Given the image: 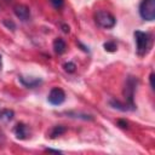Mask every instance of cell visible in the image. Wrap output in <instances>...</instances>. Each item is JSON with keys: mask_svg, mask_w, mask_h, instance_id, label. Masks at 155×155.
Instances as JSON below:
<instances>
[{"mask_svg": "<svg viewBox=\"0 0 155 155\" xmlns=\"http://www.w3.org/2000/svg\"><path fill=\"white\" fill-rule=\"evenodd\" d=\"M138 80L134 76H127L126 82H125V87L122 91V94L125 97V103L132 109H136V104H134V92H136V87H137Z\"/></svg>", "mask_w": 155, "mask_h": 155, "instance_id": "cell-1", "label": "cell"}, {"mask_svg": "<svg viewBox=\"0 0 155 155\" xmlns=\"http://www.w3.org/2000/svg\"><path fill=\"white\" fill-rule=\"evenodd\" d=\"M133 36H134V42H136V51H137V54L138 56H144L149 47H150V42H151V39H150V35L145 31H142V30H136L133 33Z\"/></svg>", "mask_w": 155, "mask_h": 155, "instance_id": "cell-2", "label": "cell"}, {"mask_svg": "<svg viewBox=\"0 0 155 155\" xmlns=\"http://www.w3.org/2000/svg\"><path fill=\"white\" fill-rule=\"evenodd\" d=\"M94 22L98 27H101L103 29H111L116 24V18L109 11L98 10L94 13Z\"/></svg>", "mask_w": 155, "mask_h": 155, "instance_id": "cell-3", "label": "cell"}, {"mask_svg": "<svg viewBox=\"0 0 155 155\" xmlns=\"http://www.w3.org/2000/svg\"><path fill=\"white\" fill-rule=\"evenodd\" d=\"M139 16L142 19L151 22L155 19V0H142L139 4Z\"/></svg>", "mask_w": 155, "mask_h": 155, "instance_id": "cell-4", "label": "cell"}, {"mask_svg": "<svg viewBox=\"0 0 155 155\" xmlns=\"http://www.w3.org/2000/svg\"><path fill=\"white\" fill-rule=\"evenodd\" d=\"M47 101L52 105H61L65 101V92L59 87H53L47 96Z\"/></svg>", "mask_w": 155, "mask_h": 155, "instance_id": "cell-5", "label": "cell"}, {"mask_svg": "<svg viewBox=\"0 0 155 155\" xmlns=\"http://www.w3.org/2000/svg\"><path fill=\"white\" fill-rule=\"evenodd\" d=\"M13 12L16 15L17 18H19L21 21L25 22L30 18V10L27 5H23V4H17L13 6Z\"/></svg>", "mask_w": 155, "mask_h": 155, "instance_id": "cell-6", "label": "cell"}, {"mask_svg": "<svg viewBox=\"0 0 155 155\" xmlns=\"http://www.w3.org/2000/svg\"><path fill=\"white\" fill-rule=\"evenodd\" d=\"M13 133L16 136L17 139H27L28 136H29V131H28V126L23 122H18L15 127H13Z\"/></svg>", "mask_w": 155, "mask_h": 155, "instance_id": "cell-7", "label": "cell"}, {"mask_svg": "<svg viewBox=\"0 0 155 155\" xmlns=\"http://www.w3.org/2000/svg\"><path fill=\"white\" fill-rule=\"evenodd\" d=\"M18 80L19 82L27 87V88H34L36 87L38 85H40L42 82L41 79H38V78H25V76H18Z\"/></svg>", "mask_w": 155, "mask_h": 155, "instance_id": "cell-8", "label": "cell"}, {"mask_svg": "<svg viewBox=\"0 0 155 155\" xmlns=\"http://www.w3.org/2000/svg\"><path fill=\"white\" fill-rule=\"evenodd\" d=\"M52 46H53V51L57 54H63L65 52V50H67V44L62 38H56L53 40Z\"/></svg>", "mask_w": 155, "mask_h": 155, "instance_id": "cell-9", "label": "cell"}, {"mask_svg": "<svg viewBox=\"0 0 155 155\" xmlns=\"http://www.w3.org/2000/svg\"><path fill=\"white\" fill-rule=\"evenodd\" d=\"M65 132H67V127H65V126H63V125H56V126H53V127L51 128V131H50V133H48V137H50L51 139H54V138H57V137L64 134Z\"/></svg>", "mask_w": 155, "mask_h": 155, "instance_id": "cell-10", "label": "cell"}, {"mask_svg": "<svg viewBox=\"0 0 155 155\" xmlns=\"http://www.w3.org/2000/svg\"><path fill=\"white\" fill-rule=\"evenodd\" d=\"M69 117H75V119H82V120H93L94 117L90 114H85V113H76V111H67L65 113Z\"/></svg>", "mask_w": 155, "mask_h": 155, "instance_id": "cell-11", "label": "cell"}, {"mask_svg": "<svg viewBox=\"0 0 155 155\" xmlns=\"http://www.w3.org/2000/svg\"><path fill=\"white\" fill-rule=\"evenodd\" d=\"M15 116V113L10 109H2L0 111V120H5V121H11Z\"/></svg>", "mask_w": 155, "mask_h": 155, "instance_id": "cell-12", "label": "cell"}, {"mask_svg": "<svg viewBox=\"0 0 155 155\" xmlns=\"http://www.w3.org/2000/svg\"><path fill=\"white\" fill-rule=\"evenodd\" d=\"M103 47H104V50H105V51H108V52H114V51H116V48H117V46H116V44H115L114 41L104 42Z\"/></svg>", "mask_w": 155, "mask_h": 155, "instance_id": "cell-13", "label": "cell"}, {"mask_svg": "<svg viewBox=\"0 0 155 155\" xmlns=\"http://www.w3.org/2000/svg\"><path fill=\"white\" fill-rule=\"evenodd\" d=\"M63 68H64V70H65L67 73H74L75 69H76V65H75V63H73V62H67V63L63 64Z\"/></svg>", "mask_w": 155, "mask_h": 155, "instance_id": "cell-14", "label": "cell"}, {"mask_svg": "<svg viewBox=\"0 0 155 155\" xmlns=\"http://www.w3.org/2000/svg\"><path fill=\"white\" fill-rule=\"evenodd\" d=\"M50 2L54 8H61L64 5V0H50Z\"/></svg>", "mask_w": 155, "mask_h": 155, "instance_id": "cell-15", "label": "cell"}, {"mask_svg": "<svg viewBox=\"0 0 155 155\" xmlns=\"http://www.w3.org/2000/svg\"><path fill=\"white\" fill-rule=\"evenodd\" d=\"M4 25H5L6 28L11 29V30H15V29H16L15 22H12V21H10V19H4Z\"/></svg>", "mask_w": 155, "mask_h": 155, "instance_id": "cell-16", "label": "cell"}, {"mask_svg": "<svg viewBox=\"0 0 155 155\" xmlns=\"http://www.w3.org/2000/svg\"><path fill=\"white\" fill-rule=\"evenodd\" d=\"M117 125H119L120 127H122V128H127V125H128V124H127L126 120H121V119H120V120H117Z\"/></svg>", "mask_w": 155, "mask_h": 155, "instance_id": "cell-17", "label": "cell"}, {"mask_svg": "<svg viewBox=\"0 0 155 155\" xmlns=\"http://www.w3.org/2000/svg\"><path fill=\"white\" fill-rule=\"evenodd\" d=\"M149 81H150V86H151V88L154 90V73L150 74V76H149Z\"/></svg>", "mask_w": 155, "mask_h": 155, "instance_id": "cell-18", "label": "cell"}, {"mask_svg": "<svg viewBox=\"0 0 155 155\" xmlns=\"http://www.w3.org/2000/svg\"><path fill=\"white\" fill-rule=\"evenodd\" d=\"M62 30L64 31V33H69V25H67V24H62Z\"/></svg>", "mask_w": 155, "mask_h": 155, "instance_id": "cell-19", "label": "cell"}, {"mask_svg": "<svg viewBox=\"0 0 155 155\" xmlns=\"http://www.w3.org/2000/svg\"><path fill=\"white\" fill-rule=\"evenodd\" d=\"M46 151H50V153H56V154H61V153H62L61 150H54V149H51V148H46Z\"/></svg>", "mask_w": 155, "mask_h": 155, "instance_id": "cell-20", "label": "cell"}, {"mask_svg": "<svg viewBox=\"0 0 155 155\" xmlns=\"http://www.w3.org/2000/svg\"><path fill=\"white\" fill-rule=\"evenodd\" d=\"M1 68H2V57L0 54V70H1Z\"/></svg>", "mask_w": 155, "mask_h": 155, "instance_id": "cell-21", "label": "cell"}, {"mask_svg": "<svg viewBox=\"0 0 155 155\" xmlns=\"http://www.w3.org/2000/svg\"><path fill=\"white\" fill-rule=\"evenodd\" d=\"M5 1H10V0H5Z\"/></svg>", "mask_w": 155, "mask_h": 155, "instance_id": "cell-22", "label": "cell"}, {"mask_svg": "<svg viewBox=\"0 0 155 155\" xmlns=\"http://www.w3.org/2000/svg\"><path fill=\"white\" fill-rule=\"evenodd\" d=\"M0 111H1V110H0Z\"/></svg>", "mask_w": 155, "mask_h": 155, "instance_id": "cell-23", "label": "cell"}]
</instances>
